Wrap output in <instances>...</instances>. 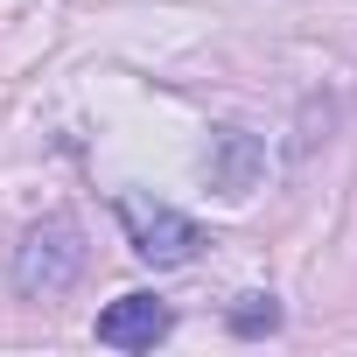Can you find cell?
Returning a JSON list of instances; mask_svg holds the SVG:
<instances>
[{"label": "cell", "instance_id": "cell-3", "mask_svg": "<svg viewBox=\"0 0 357 357\" xmlns=\"http://www.w3.org/2000/svg\"><path fill=\"white\" fill-rule=\"evenodd\" d=\"M161 336H168V308L154 294H119L112 308H98V343L112 350H147Z\"/></svg>", "mask_w": 357, "mask_h": 357}, {"label": "cell", "instance_id": "cell-2", "mask_svg": "<svg viewBox=\"0 0 357 357\" xmlns=\"http://www.w3.org/2000/svg\"><path fill=\"white\" fill-rule=\"evenodd\" d=\"M84 266V245H77V231L70 225H50V231H36L29 245H22V259H15V273H22V287H63L70 273Z\"/></svg>", "mask_w": 357, "mask_h": 357}, {"label": "cell", "instance_id": "cell-4", "mask_svg": "<svg viewBox=\"0 0 357 357\" xmlns=\"http://www.w3.org/2000/svg\"><path fill=\"white\" fill-rule=\"evenodd\" d=\"M273 322H280V308H273V301H266V308H245V315H238V329H273Z\"/></svg>", "mask_w": 357, "mask_h": 357}, {"label": "cell", "instance_id": "cell-1", "mask_svg": "<svg viewBox=\"0 0 357 357\" xmlns=\"http://www.w3.org/2000/svg\"><path fill=\"white\" fill-rule=\"evenodd\" d=\"M119 218H126V238L147 266H183L197 259L204 231L183 218V211H168V204H147V197H119Z\"/></svg>", "mask_w": 357, "mask_h": 357}]
</instances>
